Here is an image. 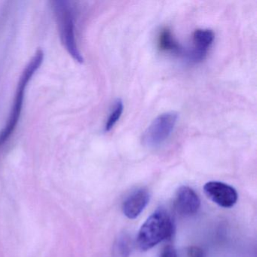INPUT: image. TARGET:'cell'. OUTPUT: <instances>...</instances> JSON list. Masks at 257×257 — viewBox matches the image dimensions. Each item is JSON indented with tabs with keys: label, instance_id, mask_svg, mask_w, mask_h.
Segmentation results:
<instances>
[{
	"label": "cell",
	"instance_id": "obj_1",
	"mask_svg": "<svg viewBox=\"0 0 257 257\" xmlns=\"http://www.w3.org/2000/svg\"><path fill=\"white\" fill-rule=\"evenodd\" d=\"M43 59H44V53L41 49H39L30 61L29 64L26 66L21 76L18 84L13 107L10 112V118L5 127L0 132V147H3L4 144L9 141L16 130V126L18 125L19 118H20L21 113H22V107H23L25 90L36 72L40 69V66L43 64Z\"/></svg>",
	"mask_w": 257,
	"mask_h": 257
},
{
	"label": "cell",
	"instance_id": "obj_2",
	"mask_svg": "<svg viewBox=\"0 0 257 257\" xmlns=\"http://www.w3.org/2000/svg\"><path fill=\"white\" fill-rule=\"evenodd\" d=\"M174 232V225L171 216L165 209H158L141 226L138 235V246L141 250H148L171 238Z\"/></svg>",
	"mask_w": 257,
	"mask_h": 257
},
{
	"label": "cell",
	"instance_id": "obj_3",
	"mask_svg": "<svg viewBox=\"0 0 257 257\" xmlns=\"http://www.w3.org/2000/svg\"><path fill=\"white\" fill-rule=\"evenodd\" d=\"M52 7L63 46L76 62L82 64L83 57L78 47L76 38V13L72 3L64 0L53 1Z\"/></svg>",
	"mask_w": 257,
	"mask_h": 257
},
{
	"label": "cell",
	"instance_id": "obj_4",
	"mask_svg": "<svg viewBox=\"0 0 257 257\" xmlns=\"http://www.w3.org/2000/svg\"><path fill=\"white\" fill-rule=\"evenodd\" d=\"M178 119V114L168 112L156 117L146 129L142 137V144L149 148L163 144L174 132Z\"/></svg>",
	"mask_w": 257,
	"mask_h": 257
},
{
	"label": "cell",
	"instance_id": "obj_5",
	"mask_svg": "<svg viewBox=\"0 0 257 257\" xmlns=\"http://www.w3.org/2000/svg\"><path fill=\"white\" fill-rule=\"evenodd\" d=\"M214 40V34L211 30L198 29L192 36V45L189 49H184L183 56L191 64L201 62Z\"/></svg>",
	"mask_w": 257,
	"mask_h": 257
},
{
	"label": "cell",
	"instance_id": "obj_6",
	"mask_svg": "<svg viewBox=\"0 0 257 257\" xmlns=\"http://www.w3.org/2000/svg\"><path fill=\"white\" fill-rule=\"evenodd\" d=\"M204 192L209 199L224 208L232 207L238 198L236 189L222 182H208L204 186Z\"/></svg>",
	"mask_w": 257,
	"mask_h": 257
},
{
	"label": "cell",
	"instance_id": "obj_7",
	"mask_svg": "<svg viewBox=\"0 0 257 257\" xmlns=\"http://www.w3.org/2000/svg\"><path fill=\"white\" fill-rule=\"evenodd\" d=\"M201 207L198 194L189 186H181L176 194L175 207L180 214L185 216L195 214Z\"/></svg>",
	"mask_w": 257,
	"mask_h": 257
},
{
	"label": "cell",
	"instance_id": "obj_8",
	"mask_svg": "<svg viewBox=\"0 0 257 257\" xmlns=\"http://www.w3.org/2000/svg\"><path fill=\"white\" fill-rule=\"evenodd\" d=\"M150 195L145 189H140L131 194L123 203V213L128 219H136L150 201Z\"/></svg>",
	"mask_w": 257,
	"mask_h": 257
},
{
	"label": "cell",
	"instance_id": "obj_9",
	"mask_svg": "<svg viewBox=\"0 0 257 257\" xmlns=\"http://www.w3.org/2000/svg\"><path fill=\"white\" fill-rule=\"evenodd\" d=\"M159 48L161 51L183 56L184 48L182 47L174 39L172 33L168 28H165L160 32L158 40Z\"/></svg>",
	"mask_w": 257,
	"mask_h": 257
},
{
	"label": "cell",
	"instance_id": "obj_10",
	"mask_svg": "<svg viewBox=\"0 0 257 257\" xmlns=\"http://www.w3.org/2000/svg\"><path fill=\"white\" fill-rule=\"evenodd\" d=\"M132 251V243L125 234L119 236L115 240L112 249L114 257H128Z\"/></svg>",
	"mask_w": 257,
	"mask_h": 257
},
{
	"label": "cell",
	"instance_id": "obj_11",
	"mask_svg": "<svg viewBox=\"0 0 257 257\" xmlns=\"http://www.w3.org/2000/svg\"><path fill=\"white\" fill-rule=\"evenodd\" d=\"M123 110H124V105H123L122 100L118 99L114 104L113 108L106 120V124H105V132H109L113 128L118 120L121 118L122 115Z\"/></svg>",
	"mask_w": 257,
	"mask_h": 257
},
{
	"label": "cell",
	"instance_id": "obj_12",
	"mask_svg": "<svg viewBox=\"0 0 257 257\" xmlns=\"http://www.w3.org/2000/svg\"><path fill=\"white\" fill-rule=\"evenodd\" d=\"M188 257H205L204 256V251L198 247V246H191L188 249Z\"/></svg>",
	"mask_w": 257,
	"mask_h": 257
},
{
	"label": "cell",
	"instance_id": "obj_13",
	"mask_svg": "<svg viewBox=\"0 0 257 257\" xmlns=\"http://www.w3.org/2000/svg\"><path fill=\"white\" fill-rule=\"evenodd\" d=\"M161 257H177V251L174 246L168 245L162 251Z\"/></svg>",
	"mask_w": 257,
	"mask_h": 257
}]
</instances>
